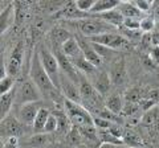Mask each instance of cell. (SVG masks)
Instances as JSON below:
<instances>
[{"instance_id":"2","label":"cell","mask_w":159,"mask_h":148,"mask_svg":"<svg viewBox=\"0 0 159 148\" xmlns=\"http://www.w3.org/2000/svg\"><path fill=\"white\" fill-rule=\"evenodd\" d=\"M93 16V15H92ZM88 17V19H82V20H73V21H68L72 27H74L78 31V33L81 32V34L86 38H92L99 36L103 33H110L114 32V27L107 24L106 21L101 20L99 17Z\"/></svg>"},{"instance_id":"12","label":"cell","mask_w":159,"mask_h":148,"mask_svg":"<svg viewBox=\"0 0 159 148\" xmlns=\"http://www.w3.org/2000/svg\"><path fill=\"white\" fill-rule=\"evenodd\" d=\"M74 37L77 38L78 45H80V48H81V50H82V53H84V56H85L86 60L90 61L96 67H98V69L101 67L103 65V61H102V58L98 56V53L96 52V49H94L90 40L86 38V37H84L82 34H80L78 32L74 34Z\"/></svg>"},{"instance_id":"5","label":"cell","mask_w":159,"mask_h":148,"mask_svg":"<svg viewBox=\"0 0 159 148\" xmlns=\"http://www.w3.org/2000/svg\"><path fill=\"white\" fill-rule=\"evenodd\" d=\"M39 56H40V60H41V63L44 69H45L47 74L54 83V86L60 90V74H61V69H60L57 58L54 57V54L52 53L51 49L47 48L45 45H40Z\"/></svg>"},{"instance_id":"36","label":"cell","mask_w":159,"mask_h":148,"mask_svg":"<svg viewBox=\"0 0 159 148\" xmlns=\"http://www.w3.org/2000/svg\"><path fill=\"white\" fill-rule=\"evenodd\" d=\"M134 6L143 13V12H147L151 9L152 2H150V0H135V2H134Z\"/></svg>"},{"instance_id":"11","label":"cell","mask_w":159,"mask_h":148,"mask_svg":"<svg viewBox=\"0 0 159 148\" xmlns=\"http://www.w3.org/2000/svg\"><path fill=\"white\" fill-rule=\"evenodd\" d=\"M41 107H44L41 101L25 103V105L17 107V119L25 126H33L34 119H36L39 111L41 110Z\"/></svg>"},{"instance_id":"19","label":"cell","mask_w":159,"mask_h":148,"mask_svg":"<svg viewBox=\"0 0 159 148\" xmlns=\"http://www.w3.org/2000/svg\"><path fill=\"white\" fill-rule=\"evenodd\" d=\"M122 140H123V144L129 148H143L145 147L142 136H139L138 132L131 130V128H125V130H123Z\"/></svg>"},{"instance_id":"34","label":"cell","mask_w":159,"mask_h":148,"mask_svg":"<svg viewBox=\"0 0 159 148\" xmlns=\"http://www.w3.org/2000/svg\"><path fill=\"white\" fill-rule=\"evenodd\" d=\"M96 4V0H77L76 2V6L81 12H85L89 13L92 11V8L94 7Z\"/></svg>"},{"instance_id":"30","label":"cell","mask_w":159,"mask_h":148,"mask_svg":"<svg viewBox=\"0 0 159 148\" xmlns=\"http://www.w3.org/2000/svg\"><path fill=\"white\" fill-rule=\"evenodd\" d=\"M145 95V93L142 94V90L138 87H129L127 90L125 91L123 94V99L125 102H129V103H139L141 99Z\"/></svg>"},{"instance_id":"35","label":"cell","mask_w":159,"mask_h":148,"mask_svg":"<svg viewBox=\"0 0 159 148\" xmlns=\"http://www.w3.org/2000/svg\"><path fill=\"white\" fill-rule=\"evenodd\" d=\"M123 28H127L130 31H139L141 29V20L139 19H125L123 21Z\"/></svg>"},{"instance_id":"32","label":"cell","mask_w":159,"mask_h":148,"mask_svg":"<svg viewBox=\"0 0 159 148\" xmlns=\"http://www.w3.org/2000/svg\"><path fill=\"white\" fill-rule=\"evenodd\" d=\"M154 28H155V19L152 16H146L141 20V31L142 32L148 33V32H151Z\"/></svg>"},{"instance_id":"6","label":"cell","mask_w":159,"mask_h":148,"mask_svg":"<svg viewBox=\"0 0 159 148\" xmlns=\"http://www.w3.org/2000/svg\"><path fill=\"white\" fill-rule=\"evenodd\" d=\"M89 40L92 42L110 48L113 50H129L131 48V41L126 38L123 34H117V32L103 33V34H99V36L89 38Z\"/></svg>"},{"instance_id":"18","label":"cell","mask_w":159,"mask_h":148,"mask_svg":"<svg viewBox=\"0 0 159 148\" xmlns=\"http://www.w3.org/2000/svg\"><path fill=\"white\" fill-rule=\"evenodd\" d=\"M61 50L64 52V54L69 58V60H76V58L78 57H81L84 56V53L81 50V48H80L78 45V41H77V38L76 37H70L68 41H65L62 44V46H61Z\"/></svg>"},{"instance_id":"7","label":"cell","mask_w":159,"mask_h":148,"mask_svg":"<svg viewBox=\"0 0 159 148\" xmlns=\"http://www.w3.org/2000/svg\"><path fill=\"white\" fill-rule=\"evenodd\" d=\"M145 130L146 135L154 140H159V107L155 106L142 115V120L138 124Z\"/></svg>"},{"instance_id":"38","label":"cell","mask_w":159,"mask_h":148,"mask_svg":"<svg viewBox=\"0 0 159 148\" xmlns=\"http://www.w3.org/2000/svg\"><path fill=\"white\" fill-rule=\"evenodd\" d=\"M3 148H19V137H8L6 143H3Z\"/></svg>"},{"instance_id":"4","label":"cell","mask_w":159,"mask_h":148,"mask_svg":"<svg viewBox=\"0 0 159 148\" xmlns=\"http://www.w3.org/2000/svg\"><path fill=\"white\" fill-rule=\"evenodd\" d=\"M41 91L39 90V87L34 85V82L31 78L23 80L19 85H16V89H15V105L20 107L25 103L39 102L41 101Z\"/></svg>"},{"instance_id":"31","label":"cell","mask_w":159,"mask_h":148,"mask_svg":"<svg viewBox=\"0 0 159 148\" xmlns=\"http://www.w3.org/2000/svg\"><path fill=\"white\" fill-rule=\"evenodd\" d=\"M15 86H16V78L11 76H7L6 78L0 80V91H2V94H6V93L13 90Z\"/></svg>"},{"instance_id":"29","label":"cell","mask_w":159,"mask_h":148,"mask_svg":"<svg viewBox=\"0 0 159 148\" xmlns=\"http://www.w3.org/2000/svg\"><path fill=\"white\" fill-rule=\"evenodd\" d=\"M49 141H51L49 134H36L34 136L29 137L28 144L32 148H44L49 144Z\"/></svg>"},{"instance_id":"15","label":"cell","mask_w":159,"mask_h":148,"mask_svg":"<svg viewBox=\"0 0 159 148\" xmlns=\"http://www.w3.org/2000/svg\"><path fill=\"white\" fill-rule=\"evenodd\" d=\"M90 16H92L90 13H85V12L80 11V9L77 8V6H76V2L65 3L64 7L57 11V13H54V17H64V19H68L69 21L82 20V19H88Z\"/></svg>"},{"instance_id":"9","label":"cell","mask_w":159,"mask_h":148,"mask_svg":"<svg viewBox=\"0 0 159 148\" xmlns=\"http://www.w3.org/2000/svg\"><path fill=\"white\" fill-rule=\"evenodd\" d=\"M24 53H25V46H24L23 41H20V42L16 44V46L13 48L11 56H9V58H8V62H7L8 76H11L13 78L19 77L20 72H21V67H23Z\"/></svg>"},{"instance_id":"33","label":"cell","mask_w":159,"mask_h":148,"mask_svg":"<svg viewBox=\"0 0 159 148\" xmlns=\"http://www.w3.org/2000/svg\"><path fill=\"white\" fill-rule=\"evenodd\" d=\"M57 128H58V120H57V118H56V115L53 114H51V116H49V119H48V122H47V124H45V134H54V132L57 131Z\"/></svg>"},{"instance_id":"16","label":"cell","mask_w":159,"mask_h":148,"mask_svg":"<svg viewBox=\"0 0 159 148\" xmlns=\"http://www.w3.org/2000/svg\"><path fill=\"white\" fill-rule=\"evenodd\" d=\"M80 135H81L82 141L90 148H99L101 147V139L98 135V130L96 126H85L77 128Z\"/></svg>"},{"instance_id":"21","label":"cell","mask_w":159,"mask_h":148,"mask_svg":"<svg viewBox=\"0 0 159 148\" xmlns=\"http://www.w3.org/2000/svg\"><path fill=\"white\" fill-rule=\"evenodd\" d=\"M158 102H159V89H151V90L145 93V95L139 102V107H141V110L146 112L155 107Z\"/></svg>"},{"instance_id":"24","label":"cell","mask_w":159,"mask_h":148,"mask_svg":"<svg viewBox=\"0 0 159 148\" xmlns=\"http://www.w3.org/2000/svg\"><path fill=\"white\" fill-rule=\"evenodd\" d=\"M94 16L99 17L101 20L106 21L107 24H110L114 28H121L123 25V21H125V17L123 15L118 11V9H113V11H109L106 13H101V15H94Z\"/></svg>"},{"instance_id":"17","label":"cell","mask_w":159,"mask_h":148,"mask_svg":"<svg viewBox=\"0 0 159 148\" xmlns=\"http://www.w3.org/2000/svg\"><path fill=\"white\" fill-rule=\"evenodd\" d=\"M70 37H73L70 34V32L64 27H54L52 31L49 32L51 46H62V44L65 41H68Z\"/></svg>"},{"instance_id":"13","label":"cell","mask_w":159,"mask_h":148,"mask_svg":"<svg viewBox=\"0 0 159 148\" xmlns=\"http://www.w3.org/2000/svg\"><path fill=\"white\" fill-rule=\"evenodd\" d=\"M109 76L113 82L114 86H121L126 82V62L123 56H119L110 63V70H109Z\"/></svg>"},{"instance_id":"20","label":"cell","mask_w":159,"mask_h":148,"mask_svg":"<svg viewBox=\"0 0 159 148\" xmlns=\"http://www.w3.org/2000/svg\"><path fill=\"white\" fill-rule=\"evenodd\" d=\"M53 114L56 115L57 120H58V128H57L56 132L60 136H68V134L70 132V127H73V126H72L70 120H69L66 112L64 111L62 108H60V110H58V108H56Z\"/></svg>"},{"instance_id":"39","label":"cell","mask_w":159,"mask_h":148,"mask_svg":"<svg viewBox=\"0 0 159 148\" xmlns=\"http://www.w3.org/2000/svg\"><path fill=\"white\" fill-rule=\"evenodd\" d=\"M151 9H152V15H154L152 17L155 19V20H159V2H152Z\"/></svg>"},{"instance_id":"28","label":"cell","mask_w":159,"mask_h":148,"mask_svg":"<svg viewBox=\"0 0 159 148\" xmlns=\"http://www.w3.org/2000/svg\"><path fill=\"white\" fill-rule=\"evenodd\" d=\"M15 3H8L6 6V9H2L0 13V31L4 33L8 29V27L12 23V16L15 15Z\"/></svg>"},{"instance_id":"14","label":"cell","mask_w":159,"mask_h":148,"mask_svg":"<svg viewBox=\"0 0 159 148\" xmlns=\"http://www.w3.org/2000/svg\"><path fill=\"white\" fill-rule=\"evenodd\" d=\"M89 81L92 82V85L94 86V89H96V90L102 97L106 95L107 93L110 91L111 85H113L109 73H106L105 70H99V69L93 74V76L89 77Z\"/></svg>"},{"instance_id":"26","label":"cell","mask_w":159,"mask_h":148,"mask_svg":"<svg viewBox=\"0 0 159 148\" xmlns=\"http://www.w3.org/2000/svg\"><path fill=\"white\" fill-rule=\"evenodd\" d=\"M52 112L48 110L45 107H41V110L39 111V114L36 116V119H34V123H33V132L34 134H45V124L49 119V116H51Z\"/></svg>"},{"instance_id":"25","label":"cell","mask_w":159,"mask_h":148,"mask_svg":"<svg viewBox=\"0 0 159 148\" xmlns=\"http://www.w3.org/2000/svg\"><path fill=\"white\" fill-rule=\"evenodd\" d=\"M15 89H16V86H15ZM15 89L6 93V94H2V97H0V116H2V119L8 116L15 103Z\"/></svg>"},{"instance_id":"37","label":"cell","mask_w":159,"mask_h":148,"mask_svg":"<svg viewBox=\"0 0 159 148\" xmlns=\"http://www.w3.org/2000/svg\"><path fill=\"white\" fill-rule=\"evenodd\" d=\"M150 60H151L152 63H155V65H159V45L151 46V50H150Z\"/></svg>"},{"instance_id":"22","label":"cell","mask_w":159,"mask_h":148,"mask_svg":"<svg viewBox=\"0 0 159 148\" xmlns=\"http://www.w3.org/2000/svg\"><path fill=\"white\" fill-rule=\"evenodd\" d=\"M105 107L109 111H111L113 114L116 115H122L123 107H125V103L122 102V98L118 93H111L110 95H107V98L105 99Z\"/></svg>"},{"instance_id":"40","label":"cell","mask_w":159,"mask_h":148,"mask_svg":"<svg viewBox=\"0 0 159 148\" xmlns=\"http://www.w3.org/2000/svg\"><path fill=\"white\" fill-rule=\"evenodd\" d=\"M99 148H129L125 144H111V143H102Z\"/></svg>"},{"instance_id":"1","label":"cell","mask_w":159,"mask_h":148,"mask_svg":"<svg viewBox=\"0 0 159 148\" xmlns=\"http://www.w3.org/2000/svg\"><path fill=\"white\" fill-rule=\"evenodd\" d=\"M29 77L34 82V85L39 87V90L41 91V94L44 97L52 99L53 102H56V106H58V102L64 103L65 98L62 97V93L54 86V83L49 78L47 74L45 69H44L41 60H40L39 52H34L32 54L31 58V67H29Z\"/></svg>"},{"instance_id":"10","label":"cell","mask_w":159,"mask_h":148,"mask_svg":"<svg viewBox=\"0 0 159 148\" xmlns=\"http://www.w3.org/2000/svg\"><path fill=\"white\" fill-rule=\"evenodd\" d=\"M60 91L65 99H69L76 103H81V91H80V85L72 81L66 74L61 72L60 74Z\"/></svg>"},{"instance_id":"27","label":"cell","mask_w":159,"mask_h":148,"mask_svg":"<svg viewBox=\"0 0 159 148\" xmlns=\"http://www.w3.org/2000/svg\"><path fill=\"white\" fill-rule=\"evenodd\" d=\"M119 12L123 15V17L125 19H139V20H142V12L139 11V9L134 6L133 2H121L119 4V7L117 8Z\"/></svg>"},{"instance_id":"3","label":"cell","mask_w":159,"mask_h":148,"mask_svg":"<svg viewBox=\"0 0 159 148\" xmlns=\"http://www.w3.org/2000/svg\"><path fill=\"white\" fill-rule=\"evenodd\" d=\"M64 111L70 120L73 127H85V126H94L93 115L89 112L81 103L72 102L69 99L64 101Z\"/></svg>"},{"instance_id":"23","label":"cell","mask_w":159,"mask_h":148,"mask_svg":"<svg viewBox=\"0 0 159 148\" xmlns=\"http://www.w3.org/2000/svg\"><path fill=\"white\" fill-rule=\"evenodd\" d=\"M119 4H121L119 0H96V4H94V7L89 13L90 15L106 13L109 11H113V9H117Z\"/></svg>"},{"instance_id":"8","label":"cell","mask_w":159,"mask_h":148,"mask_svg":"<svg viewBox=\"0 0 159 148\" xmlns=\"http://www.w3.org/2000/svg\"><path fill=\"white\" fill-rule=\"evenodd\" d=\"M27 126L23 124L17 118H15L12 115H8L7 118L2 119V123H0V134H2V139H8V137L16 136L20 137L24 135Z\"/></svg>"}]
</instances>
